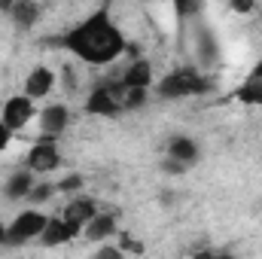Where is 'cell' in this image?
<instances>
[{
  "label": "cell",
  "instance_id": "4",
  "mask_svg": "<svg viewBox=\"0 0 262 259\" xmlns=\"http://www.w3.org/2000/svg\"><path fill=\"white\" fill-rule=\"evenodd\" d=\"M25 165H28L34 174H52V171L61 165V149H58L55 137H40V140L28 149Z\"/></svg>",
  "mask_w": 262,
  "mask_h": 259
},
{
  "label": "cell",
  "instance_id": "12",
  "mask_svg": "<svg viewBox=\"0 0 262 259\" xmlns=\"http://www.w3.org/2000/svg\"><path fill=\"white\" fill-rule=\"evenodd\" d=\"M34 177H37V174H34L28 165L18 168V171H12V174L6 177V183H3V198H9V201H21V198H28L31 186L37 183Z\"/></svg>",
  "mask_w": 262,
  "mask_h": 259
},
{
  "label": "cell",
  "instance_id": "15",
  "mask_svg": "<svg viewBox=\"0 0 262 259\" xmlns=\"http://www.w3.org/2000/svg\"><path fill=\"white\" fill-rule=\"evenodd\" d=\"M70 223H76V226H85L95 213H98V201L95 198H89V195H76L73 201H67V207L61 210Z\"/></svg>",
  "mask_w": 262,
  "mask_h": 259
},
{
  "label": "cell",
  "instance_id": "22",
  "mask_svg": "<svg viewBox=\"0 0 262 259\" xmlns=\"http://www.w3.org/2000/svg\"><path fill=\"white\" fill-rule=\"evenodd\" d=\"M79 186H82V177H79V174H70V177H64V180H58V183H55V189H58V192H76Z\"/></svg>",
  "mask_w": 262,
  "mask_h": 259
},
{
  "label": "cell",
  "instance_id": "11",
  "mask_svg": "<svg viewBox=\"0 0 262 259\" xmlns=\"http://www.w3.org/2000/svg\"><path fill=\"white\" fill-rule=\"evenodd\" d=\"M235 98L247 107H262V61H256L253 70L244 76V82L235 89Z\"/></svg>",
  "mask_w": 262,
  "mask_h": 259
},
{
  "label": "cell",
  "instance_id": "6",
  "mask_svg": "<svg viewBox=\"0 0 262 259\" xmlns=\"http://www.w3.org/2000/svg\"><path fill=\"white\" fill-rule=\"evenodd\" d=\"M119 92H125L122 82H119V89L116 85H95L89 92V98H85V113H92V116H116L122 110Z\"/></svg>",
  "mask_w": 262,
  "mask_h": 259
},
{
  "label": "cell",
  "instance_id": "29",
  "mask_svg": "<svg viewBox=\"0 0 262 259\" xmlns=\"http://www.w3.org/2000/svg\"><path fill=\"white\" fill-rule=\"evenodd\" d=\"M259 3H262V0H259Z\"/></svg>",
  "mask_w": 262,
  "mask_h": 259
},
{
  "label": "cell",
  "instance_id": "23",
  "mask_svg": "<svg viewBox=\"0 0 262 259\" xmlns=\"http://www.w3.org/2000/svg\"><path fill=\"white\" fill-rule=\"evenodd\" d=\"M256 3H259V0H229V6H232L235 12H253Z\"/></svg>",
  "mask_w": 262,
  "mask_h": 259
},
{
  "label": "cell",
  "instance_id": "14",
  "mask_svg": "<svg viewBox=\"0 0 262 259\" xmlns=\"http://www.w3.org/2000/svg\"><path fill=\"white\" fill-rule=\"evenodd\" d=\"M122 89H149L152 85V67L149 61H143V58H134L128 67H125V73H122Z\"/></svg>",
  "mask_w": 262,
  "mask_h": 259
},
{
  "label": "cell",
  "instance_id": "25",
  "mask_svg": "<svg viewBox=\"0 0 262 259\" xmlns=\"http://www.w3.org/2000/svg\"><path fill=\"white\" fill-rule=\"evenodd\" d=\"M98 256H113V259H122V256H125V250H122V247H107V244H104V247L98 250Z\"/></svg>",
  "mask_w": 262,
  "mask_h": 259
},
{
  "label": "cell",
  "instance_id": "17",
  "mask_svg": "<svg viewBox=\"0 0 262 259\" xmlns=\"http://www.w3.org/2000/svg\"><path fill=\"white\" fill-rule=\"evenodd\" d=\"M9 15H12V21H15L18 28H34L37 18H40V6H37L34 0H18Z\"/></svg>",
  "mask_w": 262,
  "mask_h": 259
},
{
  "label": "cell",
  "instance_id": "9",
  "mask_svg": "<svg viewBox=\"0 0 262 259\" xmlns=\"http://www.w3.org/2000/svg\"><path fill=\"white\" fill-rule=\"evenodd\" d=\"M55 82H58V73L52 70V67L46 64H37L28 76H25V85H21V92L28 95V98H34V101H40V98H46L52 89H55Z\"/></svg>",
  "mask_w": 262,
  "mask_h": 259
},
{
  "label": "cell",
  "instance_id": "19",
  "mask_svg": "<svg viewBox=\"0 0 262 259\" xmlns=\"http://www.w3.org/2000/svg\"><path fill=\"white\" fill-rule=\"evenodd\" d=\"M177 18H195L198 12L204 9V0H171Z\"/></svg>",
  "mask_w": 262,
  "mask_h": 259
},
{
  "label": "cell",
  "instance_id": "2",
  "mask_svg": "<svg viewBox=\"0 0 262 259\" xmlns=\"http://www.w3.org/2000/svg\"><path fill=\"white\" fill-rule=\"evenodd\" d=\"M213 89V79L201 70V67H177L171 73H165L156 85L159 98L165 101H180V98H195V95H207Z\"/></svg>",
  "mask_w": 262,
  "mask_h": 259
},
{
  "label": "cell",
  "instance_id": "20",
  "mask_svg": "<svg viewBox=\"0 0 262 259\" xmlns=\"http://www.w3.org/2000/svg\"><path fill=\"white\" fill-rule=\"evenodd\" d=\"M146 92L149 89H125V98H122V107L125 110H137L146 104Z\"/></svg>",
  "mask_w": 262,
  "mask_h": 259
},
{
  "label": "cell",
  "instance_id": "3",
  "mask_svg": "<svg viewBox=\"0 0 262 259\" xmlns=\"http://www.w3.org/2000/svg\"><path fill=\"white\" fill-rule=\"evenodd\" d=\"M46 223H49V217L43 210H37V207L15 213V220L6 223V244L9 247H21V244H28L34 238H40L43 229H46Z\"/></svg>",
  "mask_w": 262,
  "mask_h": 259
},
{
  "label": "cell",
  "instance_id": "18",
  "mask_svg": "<svg viewBox=\"0 0 262 259\" xmlns=\"http://www.w3.org/2000/svg\"><path fill=\"white\" fill-rule=\"evenodd\" d=\"M55 192H58V189H55V183L43 180V183H34V186H31V192H28V201H31L34 207H40V204H46V201H49V198H52Z\"/></svg>",
  "mask_w": 262,
  "mask_h": 259
},
{
  "label": "cell",
  "instance_id": "27",
  "mask_svg": "<svg viewBox=\"0 0 262 259\" xmlns=\"http://www.w3.org/2000/svg\"><path fill=\"white\" fill-rule=\"evenodd\" d=\"M0 244H6V226L0 223Z\"/></svg>",
  "mask_w": 262,
  "mask_h": 259
},
{
  "label": "cell",
  "instance_id": "13",
  "mask_svg": "<svg viewBox=\"0 0 262 259\" xmlns=\"http://www.w3.org/2000/svg\"><path fill=\"white\" fill-rule=\"evenodd\" d=\"M82 235H85L89 241H107V238H113V235H116V217L98 210V213L82 226Z\"/></svg>",
  "mask_w": 262,
  "mask_h": 259
},
{
  "label": "cell",
  "instance_id": "21",
  "mask_svg": "<svg viewBox=\"0 0 262 259\" xmlns=\"http://www.w3.org/2000/svg\"><path fill=\"white\" fill-rule=\"evenodd\" d=\"M159 168H162L168 177H180V174H186V165H183V162H177V159H171V156H168Z\"/></svg>",
  "mask_w": 262,
  "mask_h": 259
},
{
  "label": "cell",
  "instance_id": "28",
  "mask_svg": "<svg viewBox=\"0 0 262 259\" xmlns=\"http://www.w3.org/2000/svg\"><path fill=\"white\" fill-rule=\"evenodd\" d=\"M140 3H159V0H140Z\"/></svg>",
  "mask_w": 262,
  "mask_h": 259
},
{
  "label": "cell",
  "instance_id": "10",
  "mask_svg": "<svg viewBox=\"0 0 262 259\" xmlns=\"http://www.w3.org/2000/svg\"><path fill=\"white\" fill-rule=\"evenodd\" d=\"M76 235H82V226L70 223L64 213H61V217H49V223H46V229H43L40 241H43L46 247H58V244H67V241H73Z\"/></svg>",
  "mask_w": 262,
  "mask_h": 259
},
{
  "label": "cell",
  "instance_id": "26",
  "mask_svg": "<svg viewBox=\"0 0 262 259\" xmlns=\"http://www.w3.org/2000/svg\"><path fill=\"white\" fill-rule=\"evenodd\" d=\"M15 3H18V0H0V12H6V15H9Z\"/></svg>",
  "mask_w": 262,
  "mask_h": 259
},
{
  "label": "cell",
  "instance_id": "24",
  "mask_svg": "<svg viewBox=\"0 0 262 259\" xmlns=\"http://www.w3.org/2000/svg\"><path fill=\"white\" fill-rule=\"evenodd\" d=\"M9 140H12V131H9V125H6V122L0 119V153H3L6 146H9Z\"/></svg>",
  "mask_w": 262,
  "mask_h": 259
},
{
  "label": "cell",
  "instance_id": "8",
  "mask_svg": "<svg viewBox=\"0 0 262 259\" xmlns=\"http://www.w3.org/2000/svg\"><path fill=\"white\" fill-rule=\"evenodd\" d=\"M37 122H40V134L43 137H61L70 125V107L67 104H49L37 113Z\"/></svg>",
  "mask_w": 262,
  "mask_h": 259
},
{
  "label": "cell",
  "instance_id": "1",
  "mask_svg": "<svg viewBox=\"0 0 262 259\" xmlns=\"http://www.w3.org/2000/svg\"><path fill=\"white\" fill-rule=\"evenodd\" d=\"M125 37L107 12H92L64 37V49L85 64H110L125 52Z\"/></svg>",
  "mask_w": 262,
  "mask_h": 259
},
{
  "label": "cell",
  "instance_id": "7",
  "mask_svg": "<svg viewBox=\"0 0 262 259\" xmlns=\"http://www.w3.org/2000/svg\"><path fill=\"white\" fill-rule=\"evenodd\" d=\"M195 58H198L201 70H213V67L220 64V58H223L220 40H216V34L207 25H198L195 28Z\"/></svg>",
  "mask_w": 262,
  "mask_h": 259
},
{
  "label": "cell",
  "instance_id": "5",
  "mask_svg": "<svg viewBox=\"0 0 262 259\" xmlns=\"http://www.w3.org/2000/svg\"><path fill=\"white\" fill-rule=\"evenodd\" d=\"M34 116H37L34 98H28L25 92H21V95L6 98V101H3V107H0V119L9 125V131H21L31 119H34Z\"/></svg>",
  "mask_w": 262,
  "mask_h": 259
},
{
  "label": "cell",
  "instance_id": "16",
  "mask_svg": "<svg viewBox=\"0 0 262 259\" xmlns=\"http://www.w3.org/2000/svg\"><path fill=\"white\" fill-rule=\"evenodd\" d=\"M168 156L177 159V162H183L189 168V165H195V159H198V143L189 134H174L168 140Z\"/></svg>",
  "mask_w": 262,
  "mask_h": 259
}]
</instances>
